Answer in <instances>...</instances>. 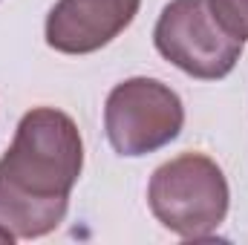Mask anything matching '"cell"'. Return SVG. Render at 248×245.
<instances>
[{
	"label": "cell",
	"mask_w": 248,
	"mask_h": 245,
	"mask_svg": "<svg viewBox=\"0 0 248 245\" xmlns=\"http://www.w3.org/2000/svg\"><path fill=\"white\" fill-rule=\"evenodd\" d=\"M84 168L78 124L55 107L29 110L0 159V225L20 240L52 234Z\"/></svg>",
	"instance_id": "6da1fadb"
},
{
	"label": "cell",
	"mask_w": 248,
	"mask_h": 245,
	"mask_svg": "<svg viewBox=\"0 0 248 245\" xmlns=\"http://www.w3.org/2000/svg\"><path fill=\"white\" fill-rule=\"evenodd\" d=\"M147 202L153 216L176 237L205 240L225 222L231 190L211 156L182 153L153 170Z\"/></svg>",
	"instance_id": "7a4b0ae2"
},
{
	"label": "cell",
	"mask_w": 248,
	"mask_h": 245,
	"mask_svg": "<svg viewBox=\"0 0 248 245\" xmlns=\"http://www.w3.org/2000/svg\"><path fill=\"white\" fill-rule=\"evenodd\" d=\"M185 124L182 98L156 78H127L104 104V130L119 156H147L170 144Z\"/></svg>",
	"instance_id": "3957f363"
},
{
	"label": "cell",
	"mask_w": 248,
	"mask_h": 245,
	"mask_svg": "<svg viewBox=\"0 0 248 245\" xmlns=\"http://www.w3.org/2000/svg\"><path fill=\"white\" fill-rule=\"evenodd\" d=\"M153 44L165 61L199 81L225 78L243 55V41L214 20L208 0H170L156 20Z\"/></svg>",
	"instance_id": "277c9868"
},
{
	"label": "cell",
	"mask_w": 248,
	"mask_h": 245,
	"mask_svg": "<svg viewBox=\"0 0 248 245\" xmlns=\"http://www.w3.org/2000/svg\"><path fill=\"white\" fill-rule=\"evenodd\" d=\"M141 0H58L46 15V44L63 55H90L119 38Z\"/></svg>",
	"instance_id": "5b68a950"
},
{
	"label": "cell",
	"mask_w": 248,
	"mask_h": 245,
	"mask_svg": "<svg viewBox=\"0 0 248 245\" xmlns=\"http://www.w3.org/2000/svg\"><path fill=\"white\" fill-rule=\"evenodd\" d=\"M214 20L237 41H248V0H208Z\"/></svg>",
	"instance_id": "8992f818"
},
{
	"label": "cell",
	"mask_w": 248,
	"mask_h": 245,
	"mask_svg": "<svg viewBox=\"0 0 248 245\" xmlns=\"http://www.w3.org/2000/svg\"><path fill=\"white\" fill-rule=\"evenodd\" d=\"M12 240H15V234H12L6 225H0V243H12Z\"/></svg>",
	"instance_id": "52a82bcc"
}]
</instances>
